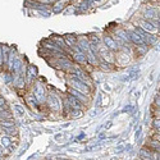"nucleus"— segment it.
Here are the masks:
<instances>
[{"label": "nucleus", "instance_id": "obj_1", "mask_svg": "<svg viewBox=\"0 0 160 160\" xmlns=\"http://www.w3.org/2000/svg\"><path fill=\"white\" fill-rule=\"evenodd\" d=\"M0 143H2V148H8V146L12 143V140L9 136H3L0 138Z\"/></svg>", "mask_w": 160, "mask_h": 160}, {"label": "nucleus", "instance_id": "obj_2", "mask_svg": "<svg viewBox=\"0 0 160 160\" xmlns=\"http://www.w3.org/2000/svg\"><path fill=\"white\" fill-rule=\"evenodd\" d=\"M4 155V148H2V146H0V158H2Z\"/></svg>", "mask_w": 160, "mask_h": 160}, {"label": "nucleus", "instance_id": "obj_3", "mask_svg": "<svg viewBox=\"0 0 160 160\" xmlns=\"http://www.w3.org/2000/svg\"><path fill=\"white\" fill-rule=\"evenodd\" d=\"M154 126H155V128L159 129V121H156V119H155V121H154Z\"/></svg>", "mask_w": 160, "mask_h": 160}, {"label": "nucleus", "instance_id": "obj_4", "mask_svg": "<svg viewBox=\"0 0 160 160\" xmlns=\"http://www.w3.org/2000/svg\"><path fill=\"white\" fill-rule=\"evenodd\" d=\"M57 160H64V159H57Z\"/></svg>", "mask_w": 160, "mask_h": 160}, {"label": "nucleus", "instance_id": "obj_5", "mask_svg": "<svg viewBox=\"0 0 160 160\" xmlns=\"http://www.w3.org/2000/svg\"><path fill=\"white\" fill-rule=\"evenodd\" d=\"M46 160H52V159H46Z\"/></svg>", "mask_w": 160, "mask_h": 160}]
</instances>
